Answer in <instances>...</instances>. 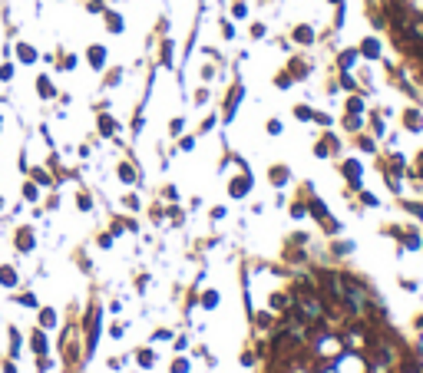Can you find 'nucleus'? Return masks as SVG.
Instances as JSON below:
<instances>
[{"label":"nucleus","instance_id":"f257e3e1","mask_svg":"<svg viewBox=\"0 0 423 373\" xmlns=\"http://www.w3.org/2000/svg\"><path fill=\"white\" fill-rule=\"evenodd\" d=\"M241 99H245V83L241 79H235L232 86H228V93H225V99H222V122H232L235 116H239V106H241Z\"/></svg>","mask_w":423,"mask_h":373},{"label":"nucleus","instance_id":"f03ea898","mask_svg":"<svg viewBox=\"0 0 423 373\" xmlns=\"http://www.w3.org/2000/svg\"><path fill=\"white\" fill-rule=\"evenodd\" d=\"M341 176H344V182H348L351 192H358V188H364V162H360L358 155H348V159H341Z\"/></svg>","mask_w":423,"mask_h":373},{"label":"nucleus","instance_id":"7ed1b4c3","mask_svg":"<svg viewBox=\"0 0 423 373\" xmlns=\"http://www.w3.org/2000/svg\"><path fill=\"white\" fill-rule=\"evenodd\" d=\"M358 53H360V60H367V63H380V60H384V40H380L377 33H367L358 44Z\"/></svg>","mask_w":423,"mask_h":373},{"label":"nucleus","instance_id":"20e7f679","mask_svg":"<svg viewBox=\"0 0 423 373\" xmlns=\"http://www.w3.org/2000/svg\"><path fill=\"white\" fill-rule=\"evenodd\" d=\"M251 188H255V176L251 172H239L235 178H228V185H225V192H228V198H248L251 195Z\"/></svg>","mask_w":423,"mask_h":373},{"label":"nucleus","instance_id":"39448f33","mask_svg":"<svg viewBox=\"0 0 423 373\" xmlns=\"http://www.w3.org/2000/svg\"><path fill=\"white\" fill-rule=\"evenodd\" d=\"M341 155V139H337L334 132H321V139L315 143V159H337Z\"/></svg>","mask_w":423,"mask_h":373},{"label":"nucleus","instance_id":"423d86ee","mask_svg":"<svg viewBox=\"0 0 423 373\" xmlns=\"http://www.w3.org/2000/svg\"><path fill=\"white\" fill-rule=\"evenodd\" d=\"M83 60H87V66L93 70V73H103L109 66V50L103 44H89L87 53H83Z\"/></svg>","mask_w":423,"mask_h":373},{"label":"nucleus","instance_id":"0eeeda50","mask_svg":"<svg viewBox=\"0 0 423 373\" xmlns=\"http://www.w3.org/2000/svg\"><path fill=\"white\" fill-rule=\"evenodd\" d=\"M317 44V30L308 20L294 23L291 27V46H315Z\"/></svg>","mask_w":423,"mask_h":373},{"label":"nucleus","instance_id":"6e6552de","mask_svg":"<svg viewBox=\"0 0 423 373\" xmlns=\"http://www.w3.org/2000/svg\"><path fill=\"white\" fill-rule=\"evenodd\" d=\"M360 63V53H358V46H344V50H337L334 56V66H337V73H354Z\"/></svg>","mask_w":423,"mask_h":373},{"label":"nucleus","instance_id":"1a4fd4ad","mask_svg":"<svg viewBox=\"0 0 423 373\" xmlns=\"http://www.w3.org/2000/svg\"><path fill=\"white\" fill-rule=\"evenodd\" d=\"M103 27H106L109 37H122V33H126V13L116 11V7H106V13H103Z\"/></svg>","mask_w":423,"mask_h":373},{"label":"nucleus","instance_id":"9d476101","mask_svg":"<svg viewBox=\"0 0 423 373\" xmlns=\"http://www.w3.org/2000/svg\"><path fill=\"white\" fill-rule=\"evenodd\" d=\"M13 60L20 66H37L40 63V50L33 44H27V40H17V44H13Z\"/></svg>","mask_w":423,"mask_h":373},{"label":"nucleus","instance_id":"9b49d317","mask_svg":"<svg viewBox=\"0 0 423 373\" xmlns=\"http://www.w3.org/2000/svg\"><path fill=\"white\" fill-rule=\"evenodd\" d=\"M96 132L99 139H116L120 136V119L113 112H96Z\"/></svg>","mask_w":423,"mask_h":373},{"label":"nucleus","instance_id":"f8f14e48","mask_svg":"<svg viewBox=\"0 0 423 373\" xmlns=\"http://www.w3.org/2000/svg\"><path fill=\"white\" fill-rule=\"evenodd\" d=\"M400 122H403V129L410 132V136H420V132H423V110H420V106H407V110L400 112Z\"/></svg>","mask_w":423,"mask_h":373},{"label":"nucleus","instance_id":"ddd939ff","mask_svg":"<svg viewBox=\"0 0 423 373\" xmlns=\"http://www.w3.org/2000/svg\"><path fill=\"white\" fill-rule=\"evenodd\" d=\"M33 89H37V96L44 99V103H53L60 93H56V83H53V77L50 73H40V77L33 79Z\"/></svg>","mask_w":423,"mask_h":373},{"label":"nucleus","instance_id":"4468645a","mask_svg":"<svg viewBox=\"0 0 423 373\" xmlns=\"http://www.w3.org/2000/svg\"><path fill=\"white\" fill-rule=\"evenodd\" d=\"M268 182H272V188H288L291 185V165L274 162L272 169H268Z\"/></svg>","mask_w":423,"mask_h":373},{"label":"nucleus","instance_id":"2eb2a0df","mask_svg":"<svg viewBox=\"0 0 423 373\" xmlns=\"http://www.w3.org/2000/svg\"><path fill=\"white\" fill-rule=\"evenodd\" d=\"M284 70L294 77V83H301V79L311 77V63H308L301 53H291V60H288V66H284Z\"/></svg>","mask_w":423,"mask_h":373},{"label":"nucleus","instance_id":"dca6fc26","mask_svg":"<svg viewBox=\"0 0 423 373\" xmlns=\"http://www.w3.org/2000/svg\"><path fill=\"white\" fill-rule=\"evenodd\" d=\"M116 178H120L122 185H139V169H136L130 159H120V162H116Z\"/></svg>","mask_w":423,"mask_h":373},{"label":"nucleus","instance_id":"f3484780","mask_svg":"<svg viewBox=\"0 0 423 373\" xmlns=\"http://www.w3.org/2000/svg\"><path fill=\"white\" fill-rule=\"evenodd\" d=\"M344 112H351V116H367V96L364 93H348V103H344Z\"/></svg>","mask_w":423,"mask_h":373},{"label":"nucleus","instance_id":"a211bd4d","mask_svg":"<svg viewBox=\"0 0 423 373\" xmlns=\"http://www.w3.org/2000/svg\"><path fill=\"white\" fill-rule=\"evenodd\" d=\"M159 66L163 70L175 66V40H169V37H163V44H159Z\"/></svg>","mask_w":423,"mask_h":373},{"label":"nucleus","instance_id":"6ab92c4d","mask_svg":"<svg viewBox=\"0 0 423 373\" xmlns=\"http://www.w3.org/2000/svg\"><path fill=\"white\" fill-rule=\"evenodd\" d=\"M354 145H358V149H360L364 155H377V139H374V136H370L367 129L354 136Z\"/></svg>","mask_w":423,"mask_h":373},{"label":"nucleus","instance_id":"aec40b11","mask_svg":"<svg viewBox=\"0 0 423 373\" xmlns=\"http://www.w3.org/2000/svg\"><path fill=\"white\" fill-rule=\"evenodd\" d=\"M228 17H232V20H248L251 17L248 0H228Z\"/></svg>","mask_w":423,"mask_h":373},{"label":"nucleus","instance_id":"412c9836","mask_svg":"<svg viewBox=\"0 0 423 373\" xmlns=\"http://www.w3.org/2000/svg\"><path fill=\"white\" fill-rule=\"evenodd\" d=\"M76 66H80V56L70 53V50H60V56H56V70H60V73H73Z\"/></svg>","mask_w":423,"mask_h":373},{"label":"nucleus","instance_id":"4be33fe9","mask_svg":"<svg viewBox=\"0 0 423 373\" xmlns=\"http://www.w3.org/2000/svg\"><path fill=\"white\" fill-rule=\"evenodd\" d=\"M30 178H33V182H37L40 188H56V178L46 172L44 165H33V169H30Z\"/></svg>","mask_w":423,"mask_h":373},{"label":"nucleus","instance_id":"5701e85b","mask_svg":"<svg viewBox=\"0 0 423 373\" xmlns=\"http://www.w3.org/2000/svg\"><path fill=\"white\" fill-rule=\"evenodd\" d=\"M341 126H344V132H351V136H358V132L367 129V119H364V116H351V112H344V119H341Z\"/></svg>","mask_w":423,"mask_h":373},{"label":"nucleus","instance_id":"b1692460","mask_svg":"<svg viewBox=\"0 0 423 373\" xmlns=\"http://www.w3.org/2000/svg\"><path fill=\"white\" fill-rule=\"evenodd\" d=\"M103 73H106V79H103V89H116L122 83V77H126V70H122V66H113V70H103Z\"/></svg>","mask_w":423,"mask_h":373},{"label":"nucleus","instance_id":"393cba45","mask_svg":"<svg viewBox=\"0 0 423 373\" xmlns=\"http://www.w3.org/2000/svg\"><path fill=\"white\" fill-rule=\"evenodd\" d=\"M23 202H30V205H40V192H44V188L37 185V182H33V178H27V182H23Z\"/></svg>","mask_w":423,"mask_h":373},{"label":"nucleus","instance_id":"a878e982","mask_svg":"<svg viewBox=\"0 0 423 373\" xmlns=\"http://www.w3.org/2000/svg\"><path fill=\"white\" fill-rule=\"evenodd\" d=\"M272 86L278 89V93H288V89L294 86V77L288 73V70H278V73L272 77Z\"/></svg>","mask_w":423,"mask_h":373},{"label":"nucleus","instance_id":"bb28decb","mask_svg":"<svg viewBox=\"0 0 423 373\" xmlns=\"http://www.w3.org/2000/svg\"><path fill=\"white\" fill-rule=\"evenodd\" d=\"M196 145H198V136L196 132H182V136H179V143H175V149H179V152H196Z\"/></svg>","mask_w":423,"mask_h":373},{"label":"nucleus","instance_id":"cd10ccee","mask_svg":"<svg viewBox=\"0 0 423 373\" xmlns=\"http://www.w3.org/2000/svg\"><path fill=\"white\" fill-rule=\"evenodd\" d=\"M13 244H17V251H33V228H20V231H17Z\"/></svg>","mask_w":423,"mask_h":373},{"label":"nucleus","instance_id":"c85d7f7f","mask_svg":"<svg viewBox=\"0 0 423 373\" xmlns=\"http://www.w3.org/2000/svg\"><path fill=\"white\" fill-rule=\"evenodd\" d=\"M218 33H222V40H235V37H239L235 20H232V17H218Z\"/></svg>","mask_w":423,"mask_h":373},{"label":"nucleus","instance_id":"c756f323","mask_svg":"<svg viewBox=\"0 0 423 373\" xmlns=\"http://www.w3.org/2000/svg\"><path fill=\"white\" fill-rule=\"evenodd\" d=\"M291 112H294V119H298V122H311V119H315V106H308V103H294Z\"/></svg>","mask_w":423,"mask_h":373},{"label":"nucleus","instance_id":"7c9ffc66","mask_svg":"<svg viewBox=\"0 0 423 373\" xmlns=\"http://www.w3.org/2000/svg\"><path fill=\"white\" fill-rule=\"evenodd\" d=\"M13 79H17V63H13V60H4V63H0V83L7 86Z\"/></svg>","mask_w":423,"mask_h":373},{"label":"nucleus","instance_id":"2f4dec72","mask_svg":"<svg viewBox=\"0 0 423 373\" xmlns=\"http://www.w3.org/2000/svg\"><path fill=\"white\" fill-rule=\"evenodd\" d=\"M218 122H222V116H218V112H208V116H206V119H202V122H198V132H196V136H208V132H212V129H215V126H218Z\"/></svg>","mask_w":423,"mask_h":373},{"label":"nucleus","instance_id":"473e14b6","mask_svg":"<svg viewBox=\"0 0 423 373\" xmlns=\"http://www.w3.org/2000/svg\"><path fill=\"white\" fill-rule=\"evenodd\" d=\"M106 7H109V0H87V4H83V11H87L89 17H103Z\"/></svg>","mask_w":423,"mask_h":373},{"label":"nucleus","instance_id":"72a5a7b5","mask_svg":"<svg viewBox=\"0 0 423 373\" xmlns=\"http://www.w3.org/2000/svg\"><path fill=\"white\" fill-rule=\"evenodd\" d=\"M337 86L344 89V93H358V79H354V73H337Z\"/></svg>","mask_w":423,"mask_h":373},{"label":"nucleus","instance_id":"f704fd0d","mask_svg":"<svg viewBox=\"0 0 423 373\" xmlns=\"http://www.w3.org/2000/svg\"><path fill=\"white\" fill-rule=\"evenodd\" d=\"M248 37H251V40H268V23H265V20H251Z\"/></svg>","mask_w":423,"mask_h":373},{"label":"nucleus","instance_id":"c9c22d12","mask_svg":"<svg viewBox=\"0 0 423 373\" xmlns=\"http://www.w3.org/2000/svg\"><path fill=\"white\" fill-rule=\"evenodd\" d=\"M17 281H20L17 271H13L11 264H4V268H0V284H4V287H17Z\"/></svg>","mask_w":423,"mask_h":373},{"label":"nucleus","instance_id":"e433bc0d","mask_svg":"<svg viewBox=\"0 0 423 373\" xmlns=\"http://www.w3.org/2000/svg\"><path fill=\"white\" fill-rule=\"evenodd\" d=\"M165 129H169V139H179V136L185 132V116H172Z\"/></svg>","mask_w":423,"mask_h":373},{"label":"nucleus","instance_id":"4c0bfd02","mask_svg":"<svg viewBox=\"0 0 423 373\" xmlns=\"http://www.w3.org/2000/svg\"><path fill=\"white\" fill-rule=\"evenodd\" d=\"M358 198L364 209H380V198L374 195V192H367V188H358Z\"/></svg>","mask_w":423,"mask_h":373},{"label":"nucleus","instance_id":"58836bf2","mask_svg":"<svg viewBox=\"0 0 423 373\" xmlns=\"http://www.w3.org/2000/svg\"><path fill=\"white\" fill-rule=\"evenodd\" d=\"M344 23H348V4H344V7H334V23H331V30L341 33L344 30Z\"/></svg>","mask_w":423,"mask_h":373},{"label":"nucleus","instance_id":"ea45409f","mask_svg":"<svg viewBox=\"0 0 423 373\" xmlns=\"http://www.w3.org/2000/svg\"><path fill=\"white\" fill-rule=\"evenodd\" d=\"M291 218L294 221H301V218H308V198H298V202H291Z\"/></svg>","mask_w":423,"mask_h":373},{"label":"nucleus","instance_id":"a19ab883","mask_svg":"<svg viewBox=\"0 0 423 373\" xmlns=\"http://www.w3.org/2000/svg\"><path fill=\"white\" fill-rule=\"evenodd\" d=\"M315 126H321V129H331V126H334V116H331V112H324V110H315Z\"/></svg>","mask_w":423,"mask_h":373},{"label":"nucleus","instance_id":"79ce46f5","mask_svg":"<svg viewBox=\"0 0 423 373\" xmlns=\"http://www.w3.org/2000/svg\"><path fill=\"white\" fill-rule=\"evenodd\" d=\"M265 132H268V136L274 139V136H282V132H284V122L278 119V116H272V119L265 122Z\"/></svg>","mask_w":423,"mask_h":373},{"label":"nucleus","instance_id":"37998d69","mask_svg":"<svg viewBox=\"0 0 423 373\" xmlns=\"http://www.w3.org/2000/svg\"><path fill=\"white\" fill-rule=\"evenodd\" d=\"M208 99H212V93H208V86H198L196 93H192V103H196V106H208Z\"/></svg>","mask_w":423,"mask_h":373},{"label":"nucleus","instance_id":"c03bdc74","mask_svg":"<svg viewBox=\"0 0 423 373\" xmlns=\"http://www.w3.org/2000/svg\"><path fill=\"white\" fill-rule=\"evenodd\" d=\"M76 209H80V211H93V195H89V192H80V195H76Z\"/></svg>","mask_w":423,"mask_h":373},{"label":"nucleus","instance_id":"a18cd8bd","mask_svg":"<svg viewBox=\"0 0 423 373\" xmlns=\"http://www.w3.org/2000/svg\"><path fill=\"white\" fill-rule=\"evenodd\" d=\"M407 176L423 182V152H417V162H413V169H407Z\"/></svg>","mask_w":423,"mask_h":373},{"label":"nucleus","instance_id":"49530a36","mask_svg":"<svg viewBox=\"0 0 423 373\" xmlns=\"http://www.w3.org/2000/svg\"><path fill=\"white\" fill-rule=\"evenodd\" d=\"M403 209L410 211L413 218H420V221H423V205H420V202H403Z\"/></svg>","mask_w":423,"mask_h":373},{"label":"nucleus","instance_id":"de8ad7c7","mask_svg":"<svg viewBox=\"0 0 423 373\" xmlns=\"http://www.w3.org/2000/svg\"><path fill=\"white\" fill-rule=\"evenodd\" d=\"M33 351H37V353H44L46 351V337H44V334H40V330H37V334H33Z\"/></svg>","mask_w":423,"mask_h":373},{"label":"nucleus","instance_id":"09e8293b","mask_svg":"<svg viewBox=\"0 0 423 373\" xmlns=\"http://www.w3.org/2000/svg\"><path fill=\"white\" fill-rule=\"evenodd\" d=\"M122 205H126V209H130V211H139V209H142L139 195H126V198H122Z\"/></svg>","mask_w":423,"mask_h":373},{"label":"nucleus","instance_id":"8fccbe9b","mask_svg":"<svg viewBox=\"0 0 423 373\" xmlns=\"http://www.w3.org/2000/svg\"><path fill=\"white\" fill-rule=\"evenodd\" d=\"M152 360H156L152 351H139V367H152Z\"/></svg>","mask_w":423,"mask_h":373},{"label":"nucleus","instance_id":"3c124183","mask_svg":"<svg viewBox=\"0 0 423 373\" xmlns=\"http://www.w3.org/2000/svg\"><path fill=\"white\" fill-rule=\"evenodd\" d=\"M351 251H354V244L351 242H337L334 244V254H351Z\"/></svg>","mask_w":423,"mask_h":373},{"label":"nucleus","instance_id":"603ef678","mask_svg":"<svg viewBox=\"0 0 423 373\" xmlns=\"http://www.w3.org/2000/svg\"><path fill=\"white\" fill-rule=\"evenodd\" d=\"M163 195L169 198V202H179V188H175V185H165V188H163Z\"/></svg>","mask_w":423,"mask_h":373},{"label":"nucleus","instance_id":"864d4df0","mask_svg":"<svg viewBox=\"0 0 423 373\" xmlns=\"http://www.w3.org/2000/svg\"><path fill=\"white\" fill-rule=\"evenodd\" d=\"M225 215H228V209H225V205H215V209H212V221H222V218H225Z\"/></svg>","mask_w":423,"mask_h":373},{"label":"nucleus","instance_id":"5fc2aeb1","mask_svg":"<svg viewBox=\"0 0 423 373\" xmlns=\"http://www.w3.org/2000/svg\"><path fill=\"white\" fill-rule=\"evenodd\" d=\"M99 248H113V235H99Z\"/></svg>","mask_w":423,"mask_h":373},{"label":"nucleus","instance_id":"6e6d98bb","mask_svg":"<svg viewBox=\"0 0 423 373\" xmlns=\"http://www.w3.org/2000/svg\"><path fill=\"white\" fill-rule=\"evenodd\" d=\"M218 304V294H206V308H215Z\"/></svg>","mask_w":423,"mask_h":373},{"label":"nucleus","instance_id":"4d7b16f0","mask_svg":"<svg viewBox=\"0 0 423 373\" xmlns=\"http://www.w3.org/2000/svg\"><path fill=\"white\" fill-rule=\"evenodd\" d=\"M348 0H327V7H344Z\"/></svg>","mask_w":423,"mask_h":373},{"label":"nucleus","instance_id":"13d9d810","mask_svg":"<svg viewBox=\"0 0 423 373\" xmlns=\"http://www.w3.org/2000/svg\"><path fill=\"white\" fill-rule=\"evenodd\" d=\"M261 7H272V4H282V0H258Z\"/></svg>","mask_w":423,"mask_h":373},{"label":"nucleus","instance_id":"bf43d9fd","mask_svg":"<svg viewBox=\"0 0 423 373\" xmlns=\"http://www.w3.org/2000/svg\"><path fill=\"white\" fill-rule=\"evenodd\" d=\"M0 136H4V116H0Z\"/></svg>","mask_w":423,"mask_h":373},{"label":"nucleus","instance_id":"052dcab7","mask_svg":"<svg viewBox=\"0 0 423 373\" xmlns=\"http://www.w3.org/2000/svg\"><path fill=\"white\" fill-rule=\"evenodd\" d=\"M0 211H4V195H0Z\"/></svg>","mask_w":423,"mask_h":373},{"label":"nucleus","instance_id":"680f3d73","mask_svg":"<svg viewBox=\"0 0 423 373\" xmlns=\"http://www.w3.org/2000/svg\"><path fill=\"white\" fill-rule=\"evenodd\" d=\"M60 4H66V0H60Z\"/></svg>","mask_w":423,"mask_h":373}]
</instances>
